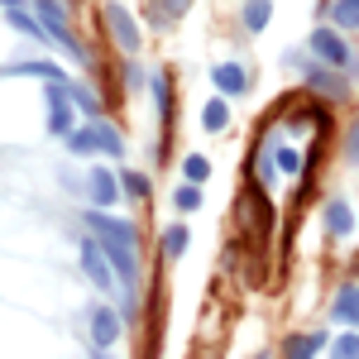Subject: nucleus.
Segmentation results:
<instances>
[{
  "label": "nucleus",
  "instance_id": "21",
  "mask_svg": "<svg viewBox=\"0 0 359 359\" xmlns=\"http://www.w3.org/2000/svg\"><path fill=\"white\" fill-rule=\"evenodd\" d=\"M331 359H359V335H340L331 345Z\"/></svg>",
  "mask_w": 359,
  "mask_h": 359
},
{
  "label": "nucleus",
  "instance_id": "26",
  "mask_svg": "<svg viewBox=\"0 0 359 359\" xmlns=\"http://www.w3.org/2000/svg\"><path fill=\"white\" fill-rule=\"evenodd\" d=\"M154 101H158V111H168V86H163V77L154 82Z\"/></svg>",
  "mask_w": 359,
  "mask_h": 359
},
{
  "label": "nucleus",
  "instance_id": "23",
  "mask_svg": "<svg viewBox=\"0 0 359 359\" xmlns=\"http://www.w3.org/2000/svg\"><path fill=\"white\" fill-rule=\"evenodd\" d=\"M172 201H177V211H196V206H201V192L187 182V187H177V196H172Z\"/></svg>",
  "mask_w": 359,
  "mask_h": 359
},
{
  "label": "nucleus",
  "instance_id": "27",
  "mask_svg": "<svg viewBox=\"0 0 359 359\" xmlns=\"http://www.w3.org/2000/svg\"><path fill=\"white\" fill-rule=\"evenodd\" d=\"M163 10H168V15H182V10H187V0H163Z\"/></svg>",
  "mask_w": 359,
  "mask_h": 359
},
{
  "label": "nucleus",
  "instance_id": "4",
  "mask_svg": "<svg viewBox=\"0 0 359 359\" xmlns=\"http://www.w3.org/2000/svg\"><path fill=\"white\" fill-rule=\"evenodd\" d=\"M106 25L115 29V43H120V48H125V53H135L139 48V25L135 20H130V10H125V5H106Z\"/></svg>",
  "mask_w": 359,
  "mask_h": 359
},
{
  "label": "nucleus",
  "instance_id": "18",
  "mask_svg": "<svg viewBox=\"0 0 359 359\" xmlns=\"http://www.w3.org/2000/svg\"><path fill=\"white\" fill-rule=\"evenodd\" d=\"M182 249H187V225H172V230H163V254H172V259H177Z\"/></svg>",
  "mask_w": 359,
  "mask_h": 359
},
{
  "label": "nucleus",
  "instance_id": "16",
  "mask_svg": "<svg viewBox=\"0 0 359 359\" xmlns=\"http://www.w3.org/2000/svg\"><path fill=\"white\" fill-rule=\"evenodd\" d=\"M67 149H72L77 158H86V154H96V149H101V144H96V130H91V125H86V130H77V135L67 139Z\"/></svg>",
  "mask_w": 359,
  "mask_h": 359
},
{
  "label": "nucleus",
  "instance_id": "8",
  "mask_svg": "<svg viewBox=\"0 0 359 359\" xmlns=\"http://www.w3.org/2000/svg\"><path fill=\"white\" fill-rule=\"evenodd\" d=\"M5 77H43L48 86H53V82H62L57 62H10V67H5Z\"/></svg>",
  "mask_w": 359,
  "mask_h": 359
},
{
  "label": "nucleus",
  "instance_id": "24",
  "mask_svg": "<svg viewBox=\"0 0 359 359\" xmlns=\"http://www.w3.org/2000/svg\"><path fill=\"white\" fill-rule=\"evenodd\" d=\"M306 77H311V86H326V91H331L335 101H340V96H345V82H335V77H326V72H321V67H316V72H306Z\"/></svg>",
  "mask_w": 359,
  "mask_h": 359
},
{
  "label": "nucleus",
  "instance_id": "20",
  "mask_svg": "<svg viewBox=\"0 0 359 359\" xmlns=\"http://www.w3.org/2000/svg\"><path fill=\"white\" fill-rule=\"evenodd\" d=\"M67 91H72V101H77V106H82L91 120H101V101H96V96H91L86 86H67Z\"/></svg>",
  "mask_w": 359,
  "mask_h": 359
},
{
  "label": "nucleus",
  "instance_id": "10",
  "mask_svg": "<svg viewBox=\"0 0 359 359\" xmlns=\"http://www.w3.org/2000/svg\"><path fill=\"white\" fill-rule=\"evenodd\" d=\"M115 196H120V187H115V177L96 168V172H91V201H96V206H111Z\"/></svg>",
  "mask_w": 359,
  "mask_h": 359
},
{
  "label": "nucleus",
  "instance_id": "28",
  "mask_svg": "<svg viewBox=\"0 0 359 359\" xmlns=\"http://www.w3.org/2000/svg\"><path fill=\"white\" fill-rule=\"evenodd\" d=\"M350 158H359V125L350 130Z\"/></svg>",
  "mask_w": 359,
  "mask_h": 359
},
{
  "label": "nucleus",
  "instance_id": "3",
  "mask_svg": "<svg viewBox=\"0 0 359 359\" xmlns=\"http://www.w3.org/2000/svg\"><path fill=\"white\" fill-rule=\"evenodd\" d=\"M82 269L96 287H111L115 283V269H111V259H106V249H101V240H86L82 245Z\"/></svg>",
  "mask_w": 359,
  "mask_h": 359
},
{
  "label": "nucleus",
  "instance_id": "15",
  "mask_svg": "<svg viewBox=\"0 0 359 359\" xmlns=\"http://www.w3.org/2000/svg\"><path fill=\"white\" fill-rule=\"evenodd\" d=\"M201 125H206L211 135H221L225 125H230V106H225V101H206V111H201Z\"/></svg>",
  "mask_w": 359,
  "mask_h": 359
},
{
  "label": "nucleus",
  "instance_id": "22",
  "mask_svg": "<svg viewBox=\"0 0 359 359\" xmlns=\"http://www.w3.org/2000/svg\"><path fill=\"white\" fill-rule=\"evenodd\" d=\"M120 182H125V192L135 196V201H139V196H149V177H144V172H125Z\"/></svg>",
  "mask_w": 359,
  "mask_h": 359
},
{
  "label": "nucleus",
  "instance_id": "29",
  "mask_svg": "<svg viewBox=\"0 0 359 359\" xmlns=\"http://www.w3.org/2000/svg\"><path fill=\"white\" fill-rule=\"evenodd\" d=\"M259 359H264V355H259Z\"/></svg>",
  "mask_w": 359,
  "mask_h": 359
},
{
  "label": "nucleus",
  "instance_id": "7",
  "mask_svg": "<svg viewBox=\"0 0 359 359\" xmlns=\"http://www.w3.org/2000/svg\"><path fill=\"white\" fill-rule=\"evenodd\" d=\"M211 82L221 86L225 96H240V91H249V72H245V67H235V62H221V67L211 72Z\"/></svg>",
  "mask_w": 359,
  "mask_h": 359
},
{
  "label": "nucleus",
  "instance_id": "1",
  "mask_svg": "<svg viewBox=\"0 0 359 359\" xmlns=\"http://www.w3.org/2000/svg\"><path fill=\"white\" fill-rule=\"evenodd\" d=\"M39 20H43V29H48V43H57L67 57H77L82 62V43L72 39V29H67V15H62V5L57 0H39Z\"/></svg>",
  "mask_w": 359,
  "mask_h": 359
},
{
  "label": "nucleus",
  "instance_id": "19",
  "mask_svg": "<svg viewBox=\"0 0 359 359\" xmlns=\"http://www.w3.org/2000/svg\"><path fill=\"white\" fill-rule=\"evenodd\" d=\"M335 25L340 29H359V0H340V5H335Z\"/></svg>",
  "mask_w": 359,
  "mask_h": 359
},
{
  "label": "nucleus",
  "instance_id": "13",
  "mask_svg": "<svg viewBox=\"0 0 359 359\" xmlns=\"http://www.w3.org/2000/svg\"><path fill=\"white\" fill-rule=\"evenodd\" d=\"M5 15H10V25L20 29V34H29V39H48V29H43V20H29L25 10H20V5H10Z\"/></svg>",
  "mask_w": 359,
  "mask_h": 359
},
{
  "label": "nucleus",
  "instance_id": "11",
  "mask_svg": "<svg viewBox=\"0 0 359 359\" xmlns=\"http://www.w3.org/2000/svg\"><path fill=\"white\" fill-rule=\"evenodd\" d=\"M269 20H273V0H249L245 5V29L249 34H259Z\"/></svg>",
  "mask_w": 359,
  "mask_h": 359
},
{
  "label": "nucleus",
  "instance_id": "12",
  "mask_svg": "<svg viewBox=\"0 0 359 359\" xmlns=\"http://www.w3.org/2000/svg\"><path fill=\"white\" fill-rule=\"evenodd\" d=\"M91 130H96L101 154H125V139H120V130H115V125H106V120H91Z\"/></svg>",
  "mask_w": 359,
  "mask_h": 359
},
{
  "label": "nucleus",
  "instance_id": "14",
  "mask_svg": "<svg viewBox=\"0 0 359 359\" xmlns=\"http://www.w3.org/2000/svg\"><path fill=\"white\" fill-rule=\"evenodd\" d=\"M316 350H326V335H297V340H287V359H311Z\"/></svg>",
  "mask_w": 359,
  "mask_h": 359
},
{
  "label": "nucleus",
  "instance_id": "9",
  "mask_svg": "<svg viewBox=\"0 0 359 359\" xmlns=\"http://www.w3.org/2000/svg\"><path fill=\"white\" fill-rule=\"evenodd\" d=\"M326 230H331V235H350V230H355L350 201H340V196H335V201H326Z\"/></svg>",
  "mask_w": 359,
  "mask_h": 359
},
{
  "label": "nucleus",
  "instance_id": "5",
  "mask_svg": "<svg viewBox=\"0 0 359 359\" xmlns=\"http://www.w3.org/2000/svg\"><path fill=\"white\" fill-rule=\"evenodd\" d=\"M311 53L326 57V62H335V67H350V62H355L350 48L340 43V34H331V29H316V34H311Z\"/></svg>",
  "mask_w": 359,
  "mask_h": 359
},
{
  "label": "nucleus",
  "instance_id": "25",
  "mask_svg": "<svg viewBox=\"0 0 359 359\" xmlns=\"http://www.w3.org/2000/svg\"><path fill=\"white\" fill-rule=\"evenodd\" d=\"M278 163H283V172H297L302 158H297V149H283V154H278Z\"/></svg>",
  "mask_w": 359,
  "mask_h": 359
},
{
  "label": "nucleus",
  "instance_id": "6",
  "mask_svg": "<svg viewBox=\"0 0 359 359\" xmlns=\"http://www.w3.org/2000/svg\"><path fill=\"white\" fill-rule=\"evenodd\" d=\"M91 340H96V350H111L120 340V316L111 306H91Z\"/></svg>",
  "mask_w": 359,
  "mask_h": 359
},
{
  "label": "nucleus",
  "instance_id": "17",
  "mask_svg": "<svg viewBox=\"0 0 359 359\" xmlns=\"http://www.w3.org/2000/svg\"><path fill=\"white\" fill-rule=\"evenodd\" d=\"M182 172H187V182H206V177H211V163H206V158H201V154H192V158H182Z\"/></svg>",
  "mask_w": 359,
  "mask_h": 359
},
{
  "label": "nucleus",
  "instance_id": "2",
  "mask_svg": "<svg viewBox=\"0 0 359 359\" xmlns=\"http://www.w3.org/2000/svg\"><path fill=\"white\" fill-rule=\"evenodd\" d=\"M72 106H77V101H72V91L62 82L48 86V130H53V135H67V139L77 135V130H72Z\"/></svg>",
  "mask_w": 359,
  "mask_h": 359
}]
</instances>
